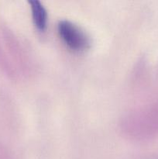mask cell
I'll return each instance as SVG.
<instances>
[{
    "label": "cell",
    "instance_id": "obj_2",
    "mask_svg": "<svg viewBox=\"0 0 158 159\" xmlns=\"http://www.w3.org/2000/svg\"><path fill=\"white\" fill-rule=\"evenodd\" d=\"M31 15L34 25L40 31H44L47 26L48 15L46 8L39 0L29 1Z\"/></svg>",
    "mask_w": 158,
    "mask_h": 159
},
{
    "label": "cell",
    "instance_id": "obj_1",
    "mask_svg": "<svg viewBox=\"0 0 158 159\" xmlns=\"http://www.w3.org/2000/svg\"><path fill=\"white\" fill-rule=\"evenodd\" d=\"M57 32L64 44L74 51H85L91 44L88 34L80 26L70 20L59 21Z\"/></svg>",
    "mask_w": 158,
    "mask_h": 159
}]
</instances>
